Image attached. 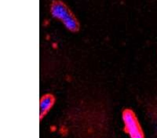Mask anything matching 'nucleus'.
I'll return each mask as SVG.
<instances>
[{
  "label": "nucleus",
  "instance_id": "obj_2",
  "mask_svg": "<svg viewBox=\"0 0 157 138\" xmlns=\"http://www.w3.org/2000/svg\"><path fill=\"white\" fill-rule=\"evenodd\" d=\"M123 130L130 138H145V133L135 112L130 108H125L122 112Z\"/></svg>",
  "mask_w": 157,
  "mask_h": 138
},
{
  "label": "nucleus",
  "instance_id": "obj_1",
  "mask_svg": "<svg viewBox=\"0 0 157 138\" xmlns=\"http://www.w3.org/2000/svg\"><path fill=\"white\" fill-rule=\"evenodd\" d=\"M50 13L56 20L61 21L71 32H77L80 25L78 19L68 6L61 0H54L50 4Z\"/></svg>",
  "mask_w": 157,
  "mask_h": 138
},
{
  "label": "nucleus",
  "instance_id": "obj_3",
  "mask_svg": "<svg viewBox=\"0 0 157 138\" xmlns=\"http://www.w3.org/2000/svg\"><path fill=\"white\" fill-rule=\"evenodd\" d=\"M56 98L52 93H45L40 98L39 101V115L42 120L50 112L55 104Z\"/></svg>",
  "mask_w": 157,
  "mask_h": 138
}]
</instances>
